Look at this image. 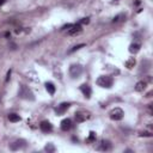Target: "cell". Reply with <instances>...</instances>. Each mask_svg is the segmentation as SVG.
<instances>
[{
    "label": "cell",
    "instance_id": "1",
    "mask_svg": "<svg viewBox=\"0 0 153 153\" xmlns=\"http://www.w3.org/2000/svg\"><path fill=\"white\" fill-rule=\"evenodd\" d=\"M18 97L22 98V99H26V101H34L35 99V96L32 93V91L26 86V85H21L18 91Z\"/></svg>",
    "mask_w": 153,
    "mask_h": 153
},
{
    "label": "cell",
    "instance_id": "2",
    "mask_svg": "<svg viewBox=\"0 0 153 153\" xmlns=\"http://www.w3.org/2000/svg\"><path fill=\"white\" fill-rule=\"evenodd\" d=\"M96 83H97L98 86H101L103 89H110L114 85V79L111 78L110 75H102V76H99V78L97 79V82H96Z\"/></svg>",
    "mask_w": 153,
    "mask_h": 153
},
{
    "label": "cell",
    "instance_id": "3",
    "mask_svg": "<svg viewBox=\"0 0 153 153\" xmlns=\"http://www.w3.org/2000/svg\"><path fill=\"white\" fill-rule=\"evenodd\" d=\"M83 74V66L79 64H73L69 67V75L72 79H78Z\"/></svg>",
    "mask_w": 153,
    "mask_h": 153
},
{
    "label": "cell",
    "instance_id": "4",
    "mask_svg": "<svg viewBox=\"0 0 153 153\" xmlns=\"http://www.w3.org/2000/svg\"><path fill=\"white\" fill-rule=\"evenodd\" d=\"M124 116V112L121 108H115L110 111V119L114 121H121Z\"/></svg>",
    "mask_w": 153,
    "mask_h": 153
},
{
    "label": "cell",
    "instance_id": "5",
    "mask_svg": "<svg viewBox=\"0 0 153 153\" xmlns=\"http://www.w3.org/2000/svg\"><path fill=\"white\" fill-rule=\"evenodd\" d=\"M69 107H71V104H69V103H66V102L61 103L60 105H57V107L55 108L56 115H64V114L69 109Z\"/></svg>",
    "mask_w": 153,
    "mask_h": 153
},
{
    "label": "cell",
    "instance_id": "6",
    "mask_svg": "<svg viewBox=\"0 0 153 153\" xmlns=\"http://www.w3.org/2000/svg\"><path fill=\"white\" fill-rule=\"evenodd\" d=\"M83 31V26H82V24H72V26L68 29V35H71V36H74V35H78V34H80Z\"/></svg>",
    "mask_w": 153,
    "mask_h": 153
},
{
    "label": "cell",
    "instance_id": "7",
    "mask_svg": "<svg viewBox=\"0 0 153 153\" xmlns=\"http://www.w3.org/2000/svg\"><path fill=\"white\" fill-rule=\"evenodd\" d=\"M74 117H75V121L78 122V123H82L84 121H86L89 119V115L84 111H76L75 115H74Z\"/></svg>",
    "mask_w": 153,
    "mask_h": 153
},
{
    "label": "cell",
    "instance_id": "8",
    "mask_svg": "<svg viewBox=\"0 0 153 153\" xmlns=\"http://www.w3.org/2000/svg\"><path fill=\"white\" fill-rule=\"evenodd\" d=\"M25 145H26V142H25L24 140H17V141H14V142H12V144L10 145V148H11L12 151H18V149L25 147Z\"/></svg>",
    "mask_w": 153,
    "mask_h": 153
},
{
    "label": "cell",
    "instance_id": "9",
    "mask_svg": "<svg viewBox=\"0 0 153 153\" xmlns=\"http://www.w3.org/2000/svg\"><path fill=\"white\" fill-rule=\"evenodd\" d=\"M40 129L43 132V133H50L53 130V124L49 122V121H42L40 123Z\"/></svg>",
    "mask_w": 153,
    "mask_h": 153
},
{
    "label": "cell",
    "instance_id": "10",
    "mask_svg": "<svg viewBox=\"0 0 153 153\" xmlns=\"http://www.w3.org/2000/svg\"><path fill=\"white\" fill-rule=\"evenodd\" d=\"M97 149L98 151H109V149H111V142L109 140H102L101 144L98 145Z\"/></svg>",
    "mask_w": 153,
    "mask_h": 153
},
{
    "label": "cell",
    "instance_id": "11",
    "mask_svg": "<svg viewBox=\"0 0 153 153\" xmlns=\"http://www.w3.org/2000/svg\"><path fill=\"white\" fill-rule=\"evenodd\" d=\"M80 91L83 92V94L85 96V97L89 99L90 97H91V93H92V90H91V87L87 85V84H83L82 86H80Z\"/></svg>",
    "mask_w": 153,
    "mask_h": 153
},
{
    "label": "cell",
    "instance_id": "12",
    "mask_svg": "<svg viewBox=\"0 0 153 153\" xmlns=\"http://www.w3.org/2000/svg\"><path fill=\"white\" fill-rule=\"evenodd\" d=\"M60 127H61V129H62L64 132H67V130H69V129L72 128V121H71L69 119H65V120L61 121Z\"/></svg>",
    "mask_w": 153,
    "mask_h": 153
},
{
    "label": "cell",
    "instance_id": "13",
    "mask_svg": "<svg viewBox=\"0 0 153 153\" xmlns=\"http://www.w3.org/2000/svg\"><path fill=\"white\" fill-rule=\"evenodd\" d=\"M149 68H151V62L148 61V60H144L142 62H141V68H140V73H146L147 71H149Z\"/></svg>",
    "mask_w": 153,
    "mask_h": 153
},
{
    "label": "cell",
    "instance_id": "14",
    "mask_svg": "<svg viewBox=\"0 0 153 153\" xmlns=\"http://www.w3.org/2000/svg\"><path fill=\"white\" fill-rule=\"evenodd\" d=\"M140 48H141L140 43H132V44L129 46V51H130L132 54H137V53H139Z\"/></svg>",
    "mask_w": 153,
    "mask_h": 153
},
{
    "label": "cell",
    "instance_id": "15",
    "mask_svg": "<svg viewBox=\"0 0 153 153\" xmlns=\"http://www.w3.org/2000/svg\"><path fill=\"white\" fill-rule=\"evenodd\" d=\"M146 86H147L146 82H139V83H137V85H135V91H137V92H142V91L146 89Z\"/></svg>",
    "mask_w": 153,
    "mask_h": 153
},
{
    "label": "cell",
    "instance_id": "16",
    "mask_svg": "<svg viewBox=\"0 0 153 153\" xmlns=\"http://www.w3.org/2000/svg\"><path fill=\"white\" fill-rule=\"evenodd\" d=\"M46 90L48 91L49 94L53 96V94L55 93V90H56V89H55V85H54L53 83H46Z\"/></svg>",
    "mask_w": 153,
    "mask_h": 153
},
{
    "label": "cell",
    "instance_id": "17",
    "mask_svg": "<svg viewBox=\"0 0 153 153\" xmlns=\"http://www.w3.org/2000/svg\"><path fill=\"white\" fill-rule=\"evenodd\" d=\"M9 120L11 121V122H19L21 121V116H19V115H17V114H10L9 115Z\"/></svg>",
    "mask_w": 153,
    "mask_h": 153
},
{
    "label": "cell",
    "instance_id": "18",
    "mask_svg": "<svg viewBox=\"0 0 153 153\" xmlns=\"http://www.w3.org/2000/svg\"><path fill=\"white\" fill-rule=\"evenodd\" d=\"M134 66H135V59H134V57H130V59H128L126 61V67L128 69H132Z\"/></svg>",
    "mask_w": 153,
    "mask_h": 153
},
{
    "label": "cell",
    "instance_id": "19",
    "mask_svg": "<svg viewBox=\"0 0 153 153\" xmlns=\"http://www.w3.org/2000/svg\"><path fill=\"white\" fill-rule=\"evenodd\" d=\"M44 151L48 152V153H54V152L56 151V148H55V146H54L51 142H48V144L46 145V147H44Z\"/></svg>",
    "mask_w": 153,
    "mask_h": 153
},
{
    "label": "cell",
    "instance_id": "20",
    "mask_svg": "<svg viewBox=\"0 0 153 153\" xmlns=\"http://www.w3.org/2000/svg\"><path fill=\"white\" fill-rule=\"evenodd\" d=\"M124 18H126V16H124L123 13H120V14H117L116 17H114L112 22H114V23H117V22H121L122 19H124Z\"/></svg>",
    "mask_w": 153,
    "mask_h": 153
},
{
    "label": "cell",
    "instance_id": "21",
    "mask_svg": "<svg viewBox=\"0 0 153 153\" xmlns=\"http://www.w3.org/2000/svg\"><path fill=\"white\" fill-rule=\"evenodd\" d=\"M96 141V133L94 132H91L90 135L87 138V142H94Z\"/></svg>",
    "mask_w": 153,
    "mask_h": 153
},
{
    "label": "cell",
    "instance_id": "22",
    "mask_svg": "<svg viewBox=\"0 0 153 153\" xmlns=\"http://www.w3.org/2000/svg\"><path fill=\"white\" fill-rule=\"evenodd\" d=\"M83 47H85V44H84V43H82V44H78V46H74L72 49H69V51H68V53H69V54H71V53H74V51L79 50V49H80V48H83Z\"/></svg>",
    "mask_w": 153,
    "mask_h": 153
},
{
    "label": "cell",
    "instance_id": "23",
    "mask_svg": "<svg viewBox=\"0 0 153 153\" xmlns=\"http://www.w3.org/2000/svg\"><path fill=\"white\" fill-rule=\"evenodd\" d=\"M140 137H152V133L151 132H141L140 133Z\"/></svg>",
    "mask_w": 153,
    "mask_h": 153
},
{
    "label": "cell",
    "instance_id": "24",
    "mask_svg": "<svg viewBox=\"0 0 153 153\" xmlns=\"http://www.w3.org/2000/svg\"><path fill=\"white\" fill-rule=\"evenodd\" d=\"M89 22H90V18L86 17V18H83V19H82V21L79 22V24H87Z\"/></svg>",
    "mask_w": 153,
    "mask_h": 153
},
{
    "label": "cell",
    "instance_id": "25",
    "mask_svg": "<svg viewBox=\"0 0 153 153\" xmlns=\"http://www.w3.org/2000/svg\"><path fill=\"white\" fill-rule=\"evenodd\" d=\"M11 73H12V71L10 69V71L7 72V75H6V79H5V82H9V80H10V78H11Z\"/></svg>",
    "mask_w": 153,
    "mask_h": 153
},
{
    "label": "cell",
    "instance_id": "26",
    "mask_svg": "<svg viewBox=\"0 0 153 153\" xmlns=\"http://www.w3.org/2000/svg\"><path fill=\"white\" fill-rule=\"evenodd\" d=\"M4 3H5V0H0V6L4 5Z\"/></svg>",
    "mask_w": 153,
    "mask_h": 153
},
{
    "label": "cell",
    "instance_id": "27",
    "mask_svg": "<svg viewBox=\"0 0 153 153\" xmlns=\"http://www.w3.org/2000/svg\"><path fill=\"white\" fill-rule=\"evenodd\" d=\"M5 36H6V37H10V36H11V34H10V32H6V34H5Z\"/></svg>",
    "mask_w": 153,
    "mask_h": 153
}]
</instances>
